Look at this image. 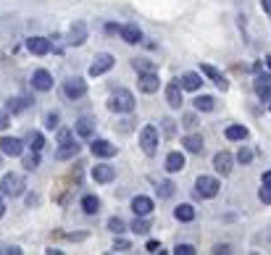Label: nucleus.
<instances>
[{
    "label": "nucleus",
    "instance_id": "obj_1",
    "mask_svg": "<svg viewBox=\"0 0 271 255\" xmlns=\"http://www.w3.org/2000/svg\"><path fill=\"white\" fill-rule=\"evenodd\" d=\"M108 108H111L113 113H132L135 111V95H132L129 90H116L111 97H108Z\"/></svg>",
    "mask_w": 271,
    "mask_h": 255
},
{
    "label": "nucleus",
    "instance_id": "obj_2",
    "mask_svg": "<svg viewBox=\"0 0 271 255\" xmlns=\"http://www.w3.org/2000/svg\"><path fill=\"white\" fill-rule=\"evenodd\" d=\"M24 176L21 174H5L3 179H0V192L3 195H11V197H19V195H24Z\"/></svg>",
    "mask_w": 271,
    "mask_h": 255
},
{
    "label": "nucleus",
    "instance_id": "obj_3",
    "mask_svg": "<svg viewBox=\"0 0 271 255\" xmlns=\"http://www.w3.org/2000/svg\"><path fill=\"white\" fill-rule=\"evenodd\" d=\"M140 148H142L145 156H156V153H158V129L153 127V124L142 127V132H140Z\"/></svg>",
    "mask_w": 271,
    "mask_h": 255
},
{
    "label": "nucleus",
    "instance_id": "obj_4",
    "mask_svg": "<svg viewBox=\"0 0 271 255\" xmlns=\"http://www.w3.org/2000/svg\"><path fill=\"white\" fill-rule=\"evenodd\" d=\"M219 179L216 176H198L195 179V197H216L219 195Z\"/></svg>",
    "mask_w": 271,
    "mask_h": 255
},
{
    "label": "nucleus",
    "instance_id": "obj_5",
    "mask_svg": "<svg viewBox=\"0 0 271 255\" xmlns=\"http://www.w3.org/2000/svg\"><path fill=\"white\" fill-rule=\"evenodd\" d=\"M64 95L68 100H79L87 95V82L82 79V76H68V79L64 82Z\"/></svg>",
    "mask_w": 271,
    "mask_h": 255
},
{
    "label": "nucleus",
    "instance_id": "obj_6",
    "mask_svg": "<svg viewBox=\"0 0 271 255\" xmlns=\"http://www.w3.org/2000/svg\"><path fill=\"white\" fill-rule=\"evenodd\" d=\"M113 64H116V58L111 56V53H98L95 61H92V66H90V76H100V74L111 71Z\"/></svg>",
    "mask_w": 271,
    "mask_h": 255
},
{
    "label": "nucleus",
    "instance_id": "obj_7",
    "mask_svg": "<svg viewBox=\"0 0 271 255\" xmlns=\"http://www.w3.org/2000/svg\"><path fill=\"white\" fill-rule=\"evenodd\" d=\"M137 87H140L145 95H153V92H158V87H161L158 71H142L140 79H137Z\"/></svg>",
    "mask_w": 271,
    "mask_h": 255
},
{
    "label": "nucleus",
    "instance_id": "obj_8",
    "mask_svg": "<svg viewBox=\"0 0 271 255\" xmlns=\"http://www.w3.org/2000/svg\"><path fill=\"white\" fill-rule=\"evenodd\" d=\"M90 174H92V179H95L98 184H111L116 179V168L111 163H95Z\"/></svg>",
    "mask_w": 271,
    "mask_h": 255
},
{
    "label": "nucleus",
    "instance_id": "obj_9",
    "mask_svg": "<svg viewBox=\"0 0 271 255\" xmlns=\"http://www.w3.org/2000/svg\"><path fill=\"white\" fill-rule=\"evenodd\" d=\"M0 153H3V156L16 158V156L24 153V142H21L19 137H0Z\"/></svg>",
    "mask_w": 271,
    "mask_h": 255
},
{
    "label": "nucleus",
    "instance_id": "obj_10",
    "mask_svg": "<svg viewBox=\"0 0 271 255\" xmlns=\"http://www.w3.org/2000/svg\"><path fill=\"white\" fill-rule=\"evenodd\" d=\"M232 163H235V158H232V153H227V150H219L213 156V168L221 176H229L232 174Z\"/></svg>",
    "mask_w": 271,
    "mask_h": 255
},
{
    "label": "nucleus",
    "instance_id": "obj_11",
    "mask_svg": "<svg viewBox=\"0 0 271 255\" xmlns=\"http://www.w3.org/2000/svg\"><path fill=\"white\" fill-rule=\"evenodd\" d=\"M32 87L40 90V92H48L53 90V74L45 71V68H37V71L32 74Z\"/></svg>",
    "mask_w": 271,
    "mask_h": 255
},
{
    "label": "nucleus",
    "instance_id": "obj_12",
    "mask_svg": "<svg viewBox=\"0 0 271 255\" xmlns=\"http://www.w3.org/2000/svg\"><path fill=\"white\" fill-rule=\"evenodd\" d=\"M74 132L82 137V140H92L95 137V121L90 119V116H82V119H76L74 124Z\"/></svg>",
    "mask_w": 271,
    "mask_h": 255
},
{
    "label": "nucleus",
    "instance_id": "obj_13",
    "mask_svg": "<svg viewBox=\"0 0 271 255\" xmlns=\"http://www.w3.org/2000/svg\"><path fill=\"white\" fill-rule=\"evenodd\" d=\"M90 150H92V156H98V158H113L116 156V145H111L108 140H92Z\"/></svg>",
    "mask_w": 271,
    "mask_h": 255
},
{
    "label": "nucleus",
    "instance_id": "obj_14",
    "mask_svg": "<svg viewBox=\"0 0 271 255\" xmlns=\"http://www.w3.org/2000/svg\"><path fill=\"white\" fill-rule=\"evenodd\" d=\"M84 40H87V24L84 21H74L71 29H68V45H84Z\"/></svg>",
    "mask_w": 271,
    "mask_h": 255
},
{
    "label": "nucleus",
    "instance_id": "obj_15",
    "mask_svg": "<svg viewBox=\"0 0 271 255\" xmlns=\"http://www.w3.org/2000/svg\"><path fill=\"white\" fill-rule=\"evenodd\" d=\"M27 50L32 53V56H48L50 53V40H45V37H29Z\"/></svg>",
    "mask_w": 271,
    "mask_h": 255
},
{
    "label": "nucleus",
    "instance_id": "obj_16",
    "mask_svg": "<svg viewBox=\"0 0 271 255\" xmlns=\"http://www.w3.org/2000/svg\"><path fill=\"white\" fill-rule=\"evenodd\" d=\"M200 71H203V74L208 76V79H213V82H216V87H219L221 92H227V90H229L227 76H224V74H219V71H216V68H213L211 64H200Z\"/></svg>",
    "mask_w": 271,
    "mask_h": 255
},
{
    "label": "nucleus",
    "instance_id": "obj_17",
    "mask_svg": "<svg viewBox=\"0 0 271 255\" xmlns=\"http://www.w3.org/2000/svg\"><path fill=\"white\" fill-rule=\"evenodd\" d=\"M119 37L127 45H137V42H142V32H140V27L137 24H124L121 27V32H119Z\"/></svg>",
    "mask_w": 271,
    "mask_h": 255
},
{
    "label": "nucleus",
    "instance_id": "obj_18",
    "mask_svg": "<svg viewBox=\"0 0 271 255\" xmlns=\"http://www.w3.org/2000/svg\"><path fill=\"white\" fill-rule=\"evenodd\" d=\"M253 90H255V95H258V97H263V95H266V92H271V71H266V74L255 71Z\"/></svg>",
    "mask_w": 271,
    "mask_h": 255
},
{
    "label": "nucleus",
    "instance_id": "obj_19",
    "mask_svg": "<svg viewBox=\"0 0 271 255\" xmlns=\"http://www.w3.org/2000/svg\"><path fill=\"white\" fill-rule=\"evenodd\" d=\"M132 211H135V216H150L153 213V200L145 197V195H137L132 200Z\"/></svg>",
    "mask_w": 271,
    "mask_h": 255
},
{
    "label": "nucleus",
    "instance_id": "obj_20",
    "mask_svg": "<svg viewBox=\"0 0 271 255\" xmlns=\"http://www.w3.org/2000/svg\"><path fill=\"white\" fill-rule=\"evenodd\" d=\"M166 103L171 105V108H179L182 105V84H179V79L171 82L166 87Z\"/></svg>",
    "mask_w": 271,
    "mask_h": 255
},
{
    "label": "nucleus",
    "instance_id": "obj_21",
    "mask_svg": "<svg viewBox=\"0 0 271 255\" xmlns=\"http://www.w3.org/2000/svg\"><path fill=\"white\" fill-rule=\"evenodd\" d=\"M184 168V156L179 150H174V153H169L166 156V171L169 174H176V171H182Z\"/></svg>",
    "mask_w": 271,
    "mask_h": 255
},
{
    "label": "nucleus",
    "instance_id": "obj_22",
    "mask_svg": "<svg viewBox=\"0 0 271 255\" xmlns=\"http://www.w3.org/2000/svg\"><path fill=\"white\" fill-rule=\"evenodd\" d=\"M182 90H190V92H198L200 90V84H203V76H200V74H195V71H187V74H184L182 76Z\"/></svg>",
    "mask_w": 271,
    "mask_h": 255
},
{
    "label": "nucleus",
    "instance_id": "obj_23",
    "mask_svg": "<svg viewBox=\"0 0 271 255\" xmlns=\"http://www.w3.org/2000/svg\"><path fill=\"white\" fill-rule=\"evenodd\" d=\"M174 219H176V221H182V223L195 221V208H192L190 203H182L179 208H174Z\"/></svg>",
    "mask_w": 271,
    "mask_h": 255
},
{
    "label": "nucleus",
    "instance_id": "obj_24",
    "mask_svg": "<svg viewBox=\"0 0 271 255\" xmlns=\"http://www.w3.org/2000/svg\"><path fill=\"white\" fill-rule=\"evenodd\" d=\"M224 137H227V140H232V142H242L245 137H247V129L242 127V124H232V127L224 129Z\"/></svg>",
    "mask_w": 271,
    "mask_h": 255
},
{
    "label": "nucleus",
    "instance_id": "obj_25",
    "mask_svg": "<svg viewBox=\"0 0 271 255\" xmlns=\"http://www.w3.org/2000/svg\"><path fill=\"white\" fill-rule=\"evenodd\" d=\"M182 145H184V150H187V153H203V137H200V134H187Z\"/></svg>",
    "mask_w": 271,
    "mask_h": 255
},
{
    "label": "nucleus",
    "instance_id": "obj_26",
    "mask_svg": "<svg viewBox=\"0 0 271 255\" xmlns=\"http://www.w3.org/2000/svg\"><path fill=\"white\" fill-rule=\"evenodd\" d=\"M192 103H195V111H203V113H211L213 108H216V100L211 95H198Z\"/></svg>",
    "mask_w": 271,
    "mask_h": 255
},
{
    "label": "nucleus",
    "instance_id": "obj_27",
    "mask_svg": "<svg viewBox=\"0 0 271 255\" xmlns=\"http://www.w3.org/2000/svg\"><path fill=\"white\" fill-rule=\"evenodd\" d=\"M82 211L87 213V216H95V213L100 211V200H98L95 195H84V197H82Z\"/></svg>",
    "mask_w": 271,
    "mask_h": 255
},
{
    "label": "nucleus",
    "instance_id": "obj_28",
    "mask_svg": "<svg viewBox=\"0 0 271 255\" xmlns=\"http://www.w3.org/2000/svg\"><path fill=\"white\" fill-rule=\"evenodd\" d=\"M129 229L135 231V234H148V231H150V221L145 219V216H137V219L129 223Z\"/></svg>",
    "mask_w": 271,
    "mask_h": 255
},
{
    "label": "nucleus",
    "instance_id": "obj_29",
    "mask_svg": "<svg viewBox=\"0 0 271 255\" xmlns=\"http://www.w3.org/2000/svg\"><path fill=\"white\" fill-rule=\"evenodd\" d=\"M42 145H45V140H42V134H40V132H29V134H27V148H29V150L40 153V150H42Z\"/></svg>",
    "mask_w": 271,
    "mask_h": 255
},
{
    "label": "nucleus",
    "instance_id": "obj_30",
    "mask_svg": "<svg viewBox=\"0 0 271 255\" xmlns=\"http://www.w3.org/2000/svg\"><path fill=\"white\" fill-rule=\"evenodd\" d=\"M156 192H158V197H161V200H169V197L174 195V182H171V179H164V182H158Z\"/></svg>",
    "mask_w": 271,
    "mask_h": 255
},
{
    "label": "nucleus",
    "instance_id": "obj_31",
    "mask_svg": "<svg viewBox=\"0 0 271 255\" xmlns=\"http://www.w3.org/2000/svg\"><path fill=\"white\" fill-rule=\"evenodd\" d=\"M29 103H32L29 97H11V100H8V111H11V113L27 111V108H29Z\"/></svg>",
    "mask_w": 271,
    "mask_h": 255
},
{
    "label": "nucleus",
    "instance_id": "obj_32",
    "mask_svg": "<svg viewBox=\"0 0 271 255\" xmlns=\"http://www.w3.org/2000/svg\"><path fill=\"white\" fill-rule=\"evenodd\" d=\"M76 153H79V145H64V148H58V153H56V158L58 160H66V158H74Z\"/></svg>",
    "mask_w": 271,
    "mask_h": 255
},
{
    "label": "nucleus",
    "instance_id": "obj_33",
    "mask_svg": "<svg viewBox=\"0 0 271 255\" xmlns=\"http://www.w3.org/2000/svg\"><path fill=\"white\" fill-rule=\"evenodd\" d=\"M132 66L137 68V71H156V64H153V61H148V58H135L132 61Z\"/></svg>",
    "mask_w": 271,
    "mask_h": 255
},
{
    "label": "nucleus",
    "instance_id": "obj_34",
    "mask_svg": "<svg viewBox=\"0 0 271 255\" xmlns=\"http://www.w3.org/2000/svg\"><path fill=\"white\" fill-rule=\"evenodd\" d=\"M37 166H40V153H29V156H24V168H27V171H34V168Z\"/></svg>",
    "mask_w": 271,
    "mask_h": 255
},
{
    "label": "nucleus",
    "instance_id": "obj_35",
    "mask_svg": "<svg viewBox=\"0 0 271 255\" xmlns=\"http://www.w3.org/2000/svg\"><path fill=\"white\" fill-rule=\"evenodd\" d=\"M108 229H111L113 234H121V231H127V223H124L119 216H113V219H108Z\"/></svg>",
    "mask_w": 271,
    "mask_h": 255
},
{
    "label": "nucleus",
    "instance_id": "obj_36",
    "mask_svg": "<svg viewBox=\"0 0 271 255\" xmlns=\"http://www.w3.org/2000/svg\"><path fill=\"white\" fill-rule=\"evenodd\" d=\"M76 140H74V132H68V129H61L58 132V145L64 148V145H74Z\"/></svg>",
    "mask_w": 271,
    "mask_h": 255
},
{
    "label": "nucleus",
    "instance_id": "obj_37",
    "mask_svg": "<svg viewBox=\"0 0 271 255\" xmlns=\"http://www.w3.org/2000/svg\"><path fill=\"white\" fill-rule=\"evenodd\" d=\"M58 121H61L58 111H50V113H45V127H48V129H56V127H58Z\"/></svg>",
    "mask_w": 271,
    "mask_h": 255
},
{
    "label": "nucleus",
    "instance_id": "obj_38",
    "mask_svg": "<svg viewBox=\"0 0 271 255\" xmlns=\"http://www.w3.org/2000/svg\"><path fill=\"white\" fill-rule=\"evenodd\" d=\"M237 160H239V163H250V160H253V150L250 148H239V153H237Z\"/></svg>",
    "mask_w": 271,
    "mask_h": 255
},
{
    "label": "nucleus",
    "instance_id": "obj_39",
    "mask_svg": "<svg viewBox=\"0 0 271 255\" xmlns=\"http://www.w3.org/2000/svg\"><path fill=\"white\" fill-rule=\"evenodd\" d=\"M174 253H176V255H195V247L187 245V242H182V245L174 247Z\"/></svg>",
    "mask_w": 271,
    "mask_h": 255
},
{
    "label": "nucleus",
    "instance_id": "obj_40",
    "mask_svg": "<svg viewBox=\"0 0 271 255\" xmlns=\"http://www.w3.org/2000/svg\"><path fill=\"white\" fill-rule=\"evenodd\" d=\"M258 197H261V203H263V205H271V187H261Z\"/></svg>",
    "mask_w": 271,
    "mask_h": 255
},
{
    "label": "nucleus",
    "instance_id": "obj_41",
    "mask_svg": "<svg viewBox=\"0 0 271 255\" xmlns=\"http://www.w3.org/2000/svg\"><path fill=\"white\" fill-rule=\"evenodd\" d=\"M129 247H132V242H129V239H116V242H113V250H119V253L129 250Z\"/></svg>",
    "mask_w": 271,
    "mask_h": 255
},
{
    "label": "nucleus",
    "instance_id": "obj_42",
    "mask_svg": "<svg viewBox=\"0 0 271 255\" xmlns=\"http://www.w3.org/2000/svg\"><path fill=\"white\" fill-rule=\"evenodd\" d=\"M184 127H187V129H195V127H198V116H195V113H187V116H184Z\"/></svg>",
    "mask_w": 271,
    "mask_h": 255
},
{
    "label": "nucleus",
    "instance_id": "obj_43",
    "mask_svg": "<svg viewBox=\"0 0 271 255\" xmlns=\"http://www.w3.org/2000/svg\"><path fill=\"white\" fill-rule=\"evenodd\" d=\"M11 124V119H8V111H0V132H3L5 127Z\"/></svg>",
    "mask_w": 271,
    "mask_h": 255
},
{
    "label": "nucleus",
    "instance_id": "obj_44",
    "mask_svg": "<svg viewBox=\"0 0 271 255\" xmlns=\"http://www.w3.org/2000/svg\"><path fill=\"white\" fill-rule=\"evenodd\" d=\"M132 124H135V121H132V119H124V121L119 124V129H121L124 134H127V132H132Z\"/></svg>",
    "mask_w": 271,
    "mask_h": 255
},
{
    "label": "nucleus",
    "instance_id": "obj_45",
    "mask_svg": "<svg viewBox=\"0 0 271 255\" xmlns=\"http://www.w3.org/2000/svg\"><path fill=\"white\" fill-rule=\"evenodd\" d=\"M148 253H161V242L150 239V242H148Z\"/></svg>",
    "mask_w": 271,
    "mask_h": 255
},
{
    "label": "nucleus",
    "instance_id": "obj_46",
    "mask_svg": "<svg viewBox=\"0 0 271 255\" xmlns=\"http://www.w3.org/2000/svg\"><path fill=\"white\" fill-rule=\"evenodd\" d=\"M105 32H108V34H119L121 27H119V24H105Z\"/></svg>",
    "mask_w": 271,
    "mask_h": 255
},
{
    "label": "nucleus",
    "instance_id": "obj_47",
    "mask_svg": "<svg viewBox=\"0 0 271 255\" xmlns=\"http://www.w3.org/2000/svg\"><path fill=\"white\" fill-rule=\"evenodd\" d=\"M261 187H271V171H266L261 176Z\"/></svg>",
    "mask_w": 271,
    "mask_h": 255
},
{
    "label": "nucleus",
    "instance_id": "obj_48",
    "mask_svg": "<svg viewBox=\"0 0 271 255\" xmlns=\"http://www.w3.org/2000/svg\"><path fill=\"white\" fill-rule=\"evenodd\" d=\"M164 124H166V127H164V129H166V134H174V121H171V119H166Z\"/></svg>",
    "mask_w": 271,
    "mask_h": 255
},
{
    "label": "nucleus",
    "instance_id": "obj_49",
    "mask_svg": "<svg viewBox=\"0 0 271 255\" xmlns=\"http://www.w3.org/2000/svg\"><path fill=\"white\" fill-rule=\"evenodd\" d=\"M213 253H229V245H216Z\"/></svg>",
    "mask_w": 271,
    "mask_h": 255
},
{
    "label": "nucleus",
    "instance_id": "obj_50",
    "mask_svg": "<svg viewBox=\"0 0 271 255\" xmlns=\"http://www.w3.org/2000/svg\"><path fill=\"white\" fill-rule=\"evenodd\" d=\"M261 5H263V11H266L269 16H271V0H261Z\"/></svg>",
    "mask_w": 271,
    "mask_h": 255
},
{
    "label": "nucleus",
    "instance_id": "obj_51",
    "mask_svg": "<svg viewBox=\"0 0 271 255\" xmlns=\"http://www.w3.org/2000/svg\"><path fill=\"white\" fill-rule=\"evenodd\" d=\"M263 103H266V108H271V92H266V95H263Z\"/></svg>",
    "mask_w": 271,
    "mask_h": 255
},
{
    "label": "nucleus",
    "instance_id": "obj_52",
    "mask_svg": "<svg viewBox=\"0 0 271 255\" xmlns=\"http://www.w3.org/2000/svg\"><path fill=\"white\" fill-rule=\"evenodd\" d=\"M3 213H5V203L0 200V219H3Z\"/></svg>",
    "mask_w": 271,
    "mask_h": 255
},
{
    "label": "nucleus",
    "instance_id": "obj_53",
    "mask_svg": "<svg viewBox=\"0 0 271 255\" xmlns=\"http://www.w3.org/2000/svg\"><path fill=\"white\" fill-rule=\"evenodd\" d=\"M266 66H269V68H271V56H269V58H266Z\"/></svg>",
    "mask_w": 271,
    "mask_h": 255
}]
</instances>
